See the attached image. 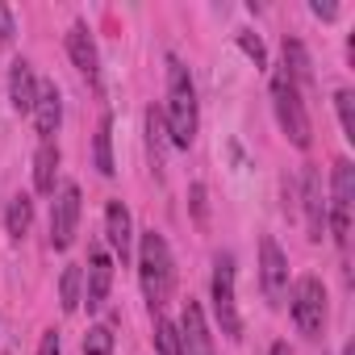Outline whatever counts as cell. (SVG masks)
Returning <instances> with one entry per match:
<instances>
[{
  "mask_svg": "<svg viewBox=\"0 0 355 355\" xmlns=\"http://www.w3.org/2000/svg\"><path fill=\"white\" fill-rule=\"evenodd\" d=\"M138 276H142V293H146V305L150 313H159L171 297V284H175V268H171V251L163 243V234L150 226L142 230V247H138Z\"/></svg>",
  "mask_w": 355,
  "mask_h": 355,
  "instance_id": "6da1fadb",
  "label": "cell"
},
{
  "mask_svg": "<svg viewBox=\"0 0 355 355\" xmlns=\"http://www.w3.org/2000/svg\"><path fill=\"white\" fill-rule=\"evenodd\" d=\"M167 138L175 146H189L197 138V92L180 59H167Z\"/></svg>",
  "mask_w": 355,
  "mask_h": 355,
  "instance_id": "7a4b0ae2",
  "label": "cell"
},
{
  "mask_svg": "<svg viewBox=\"0 0 355 355\" xmlns=\"http://www.w3.org/2000/svg\"><path fill=\"white\" fill-rule=\"evenodd\" d=\"M272 101H276V117H280V130L288 134V142L293 146H309V138H313V130H309V113H305V101H301V88L288 80V71L280 67L276 76H272Z\"/></svg>",
  "mask_w": 355,
  "mask_h": 355,
  "instance_id": "3957f363",
  "label": "cell"
},
{
  "mask_svg": "<svg viewBox=\"0 0 355 355\" xmlns=\"http://www.w3.org/2000/svg\"><path fill=\"white\" fill-rule=\"evenodd\" d=\"M351 205H355V167H351V159H338L330 205H326V226H330L338 247H347V239H351Z\"/></svg>",
  "mask_w": 355,
  "mask_h": 355,
  "instance_id": "277c9868",
  "label": "cell"
},
{
  "mask_svg": "<svg viewBox=\"0 0 355 355\" xmlns=\"http://www.w3.org/2000/svg\"><path fill=\"white\" fill-rule=\"evenodd\" d=\"M293 313H297V326L301 334L309 338H322V326H326V288L318 276H305L293 293Z\"/></svg>",
  "mask_w": 355,
  "mask_h": 355,
  "instance_id": "5b68a950",
  "label": "cell"
},
{
  "mask_svg": "<svg viewBox=\"0 0 355 355\" xmlns=\"http://www.w3.org/2000/svg\"><path fill=\"white\" fill-rule=\"evenodd\" d=\"M214 309H218L222 334L226 338H239L243 334V322H239V305H234V259L230 255H222L218 268H214Z\"/></svg>",
  "mask_w": 355,
  "mask_h": 355,
  "instance_id": "8992f818",
  "label": "cell"
},
{
  "mask_svg": "<svg viewBox=\"0 0 355 355\" xmlns=\"http://www.w3.org/2000/svg\"><path fill=\"white\" fill-rule=\"evenodd\" d=\"M259 276H263V293H268V305H284L288 301V259L284 251L276 247V239H259Z\"/></svg>",
  "mask_w": 355,
  "mask_h": 355,
  "instance_id": "52a82bcc",
  "label": "cell"
},
{
  "mask_svg": "<svg viewBox=\"0 0 355 355\" xmlns=\"http://www.w3.org/2000/svg\"><path fill=\"white\" fill-rule=\"evenodd\" d=\"M76 226H80V189L63 184V193L55 197V209H51V243L59 251H67L76 243Z\"/></svg>",
  "mask_w": 355,
  "mask_h": 355,
  "instance_id": "ba28073f",
  "label": "cell"
},
{
  "mask_svg": "<svg viewBox=\"0 0 355 355\" xmlns=\"http://www.w3.org/2000/svg\"><path fill=\"white\" fill-rule=\"evenodd\" d=\"M180 355H214L205 313H201V305L193 297L184 301V318H180Z\"/></svg>",
  "mask_w": 355,
  "mask_h": 355,
  "instance_id": "9c48e42d",
  "label": "cell"
},
{
  "mask_svg": "<svg viewBox=\"0 0 355 355\" xmlns=\"http://www.w3.org/2000/svg\"><path fill=\"white\" fill-rule=\"evenodd\" d=\"M67 55H71V63L80 67V76H88V84L101 80V59H96V46H92L84 21H76V26L67 30Z\"/></svg>",
  "mask_w": 355,
  "mask_h": 355,
  "instance_id": "30bf717a",
  "label": "cell"
},
{
  "mask_svg": "<svg viewBox=\"0 0 355 355\" xmlns=\"http://www.w3.org/2000/svg\"><path fill=\"white\" fill-rule=\"evenodd\" d=\"M34 125H38V134L51 142V134L59 130V121H63V101H59V88L51 84V80H42L38 84V96H34Z\"/></svg>",
  "mask_w": 355,
  "mask_h": 355,
  "instance_id": "8fae6325",
  "label": "cell"
},
{
  "mask_svg": "<svg viewBox=\"0 0 355 355\" xmlns=\"http://www.w3.org/2000/svg\"><path fill=\"white\" fill-rule=\"evenodd\" d=\"M301 184H305V218H309V239H313V243H322V234H326V197H322V175H318V167H305Z\"/></svg>",
  "mask_w": 355,
  "mask_h": 355,
  "instance_id": "7c38bea8",
  "label": "cell"
},
{
  "mask_svg": "<svg viewBox=\"0 0 355 355\" xmlns=\"http://www.w3.org/2000/svg\"><path fill=\"white\" fill-rule=\"evenodd\" d=\"M9 92H13V109L17 113H30L34 109V96H38V80H34V67L26 59L13 63V76H9Z\"/></svg>",
  "mask_w": 355,
  "mask_h": 355,
  "instance_id": "4fadbf2b",
  "label": "cell"
},
{
  "mask_svg": "<svg viewBox=\"0 0 355 355\" xmlns=\"http://www.w3.org/2000/svg\"><path fill=\"white\" fill-rule=\"evenodd\" d=\"M109 284H113V259L105 251H96L92 268H88V309H101L109 301Z\"/></svg>",
  "mask_w": 355,
  "mask_h": 355,
  "instance_id": "5bb4252c",
  "label": "cell"
},
{
  "mask_svg": "<svg viewBox=\"0 0 355 355\" xmlns=\"http://www.w3.org/2000/svg\"><path fill=\"white\" fill-rule=\"evenodd\" d=\"M105 222H109V243H113V251L121 255V263L130 259V209L121 205V201H109V209H105Z\"/></svg>",
  "mask_w": 355,
  "mask_h": 355,
  "instance_id": "9a60e30c",
  "label": "cell"
},
{
  "mask_svg": "<svg viewBox=\"0 0 355 355\" xmlns=\"http://www.w3.org/2000/svg\"><path fill=\"white\" fill-rule=\"evenodd\" d=\"M55 171H59V146L42 142L38 159H34V184H38V193H55Z\"/></svg>",
  "mask_w": 355,
  "mask_h": 355,
  "instance_id": "2e32d148",
  "label": "cell"
},
{
  "mask_svg": "<svg viewBox=\"0 0 355 355\" xmlns=\"http://www.w3.org/2000/svg\"><path fill=\"white\" fill-rule=\"evenodd\" d=\"M284 71H288V80L297 88H309V55H305V46L297 38L284 42Z\"/></svg>",
  "mask_w": 355,
  "mask_h": 355,
  "instance_id": "e0dca14e",
  "label": "cell"
},
{
  "mask_svg": "<svg viewBox=\"0 0 355 355\" xmlns=\"http://www.w3.org/2000/svg\"><path fill=\"white\" fill-rule=\"evenodd\" d=\"M96 167H101V175L117 171L113 167V117H101V125H96Z\"/></svg>",
  "mask_w": 355,
  "mask_h": 355,
  "instance_id": "ac0fdd59",
  "label": "cell"
},
{
  "mask_svg": "<svg viewBox=\"0 0 355 355\" xmlns=\"http://www.w3.org/2000/svg\"><path fill=\"white\" fill-rule=\"evenodd\" d=\"M30 222H34V205H30V197L21 193V197H13V205H9V234H26L30 230Z\"/></svg>",
  "mask_w": 355,
  "mask_h": 355,
  "instance_id": "d6986e66",
  "label": "cell"
},
{
  "mask_svg": "<svg viewBox=\"0 0 355 355\" xmlns=\"http://www.w3.org/2000/svg\"><path fill=\"white\" fill-rule=\"evenodd\" d=\"M155 347H159V355H180V326L159 318L155 322Z\"/></svg>",
  "mask_w": 355,
  "mask_h": 355,
  "instance_id": "ffe728a7",
  "label": "cell"
},
{
  "mask_svg": "<svg viewBox=\"0 0 355 355\" xmlns=\"http://www.w3.org/2000/svg\"><path fill=\"white\" fill-rule=\"evenodd\" d=\"M334 109H338V121H343V138L355 142V96H351L347 88L334 92Z\"/></svg>",
  "mask_w": 355,
  "mask_h": 355,
  "instance_id": "44dd1931",
  "label": "cell"
},
{
  "mask_svg": "<svg viewBox=\"0 0 355 355\" xmlns=\"http://www.w3.org/2000/svg\"><path fill=\"white\" fill-rule=\"evenodd\" d=\"M146 142H150V159H155V171L163 167V117L150 109L146 113Z\"/></svg>",
  "mask_w": 355,
  "mask_h": 355,
  "instance_id": "7402d4cb",
  "label": "cell"
},
{
  "mask_svg": "<svg viewBox=\"0 0 355 355\" xmlns=\"http://www.w3.org/2000/svg\"><path fill=\"white\" fill-rule=\"evenodd\" d=\"M59 301H63L67 313H76V305H80V268H67V272H63V280H59Z\"/></svg>",
  "mask_w": 355,
  "mask_h": 355,
  "instance_id": "603a6c76",
  "label": "cell"
},
{
  "mask_svg": "<svg viewBox=\"0 0 355 355\" xmlns=\"http://www.w3.org/2000/svg\"><path fill=\"white\" fill-rule=\"evenodd\" d=\"M84 355H113V330L109 326H92L84 334Z\"/></svg>",
  "mask_w": 355,
  "mask_h": 355,
  "instance_id": "cb8c5ba5",
  "label": "cell"
},
{
  "mask_svg": "<svg viewBox=\"0 0 355 355\" xmlns=\"http://www.w3.org/2000/svg\"><path fill=\"white\" fill-rule=\"evenodd\" d=\"M239 46L255 59V67H263V63H268V51H263V42H259L255 34H247V30H243V34H239Z\"/></svg>",
  "mask_w": 355,
  "mask_h": 355,
  "instance_id": "d4e9b609",
  "label": "cell"
},
{
  "mask_svg": "<svg viewBox=\"0 0 355 355\" xmlns=\"http://www.w3.org/2000/svg\"><path fill=\"white\" fill-rule=\"evenodd\" d=\"M193 214H197V226L205 230L209 218H205V184H193Z\"/></svg>",
  "mask_w": 355,
  "mask_h": 355,
  "instance_id": "484cf974",
  "label": "cell"
},
{
  "mask_svg": "<svg viewBox=\"0 0 355 355\" xmlns=\"http://www.w3.org/2000/svg\"><path fill=\"white\" fill-rule=\"evenodd\" d=\"M9 38H13V13L0 5V46H9Z\"/></svg>",
  "mask_w": 355,
  "mask_h": 355,
  "instance_id": "4316f807",
  "label": "cell"
},
{
  "mask_svg": "<svg viewBox=\"0 0 355 355\" xmlns=\"http://www.w3.org/2000/svg\"><path fill=\"white\" fill-rule=\"evenodd\" d=\"M38 355H59V334L51 330V334H42V347H38Z\"/></svg>",
  "mask_w": 355,
  "mask_h": 355,
  "instance_id": "83f0119b",
  "label": "cell"
},
{
  "mask_svg": "<svg viewBox=\"0 0 355 355\" xmlns=\"http://www.w3.org/2000/svg\"><path fill=\"white\" fill-rule=\"evenodd\" d=\"M309 9H313V17H322V21H334V13H338L334 5H322V0H313Z\"/></svg>",
  "mask_w": 355,
  "mask_h": 355,
  "instance_id": "f1b7e54d",
  "label": "cell"
},
{
  "mask_svg": "<svg viewBox=\"0 0 355 355\" xmlns=\"http://www.w3.org/2000/svg\"><path fill=\"white\" fill-rule=\"evenodd\" d=\"M272 355H288V347H284V343H276V347H272Z\"/></svg>",
  "mask_w": 355,
  "mask_h": 355,
  "instance_id": "f546056e",
  "label": "cell"
}]
</instances>
